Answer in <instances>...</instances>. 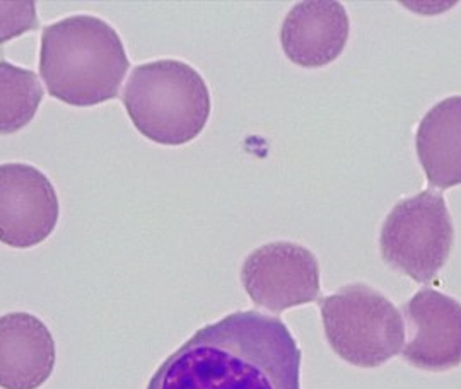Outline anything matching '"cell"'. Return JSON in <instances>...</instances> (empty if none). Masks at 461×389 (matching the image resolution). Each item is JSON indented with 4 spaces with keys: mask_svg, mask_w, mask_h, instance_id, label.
<instances>
[{
    "mask_svg": "<svg viewBox=\"0 0 461 389\" xmlns=\"http://www.w3.org/2000/svg\"><path fill=\"white\" fill-rule=\"evenodd\" d=\"M131 62L118 32L103 19L70 16L43 30L40 76L50 96L70 106L115 99Z\"/></svg>",
    "mask_w": 461,
    "mask_h": 389,
    "instance_id": "2",
    "label": "cell"
},
{
    "mask_svg": "<svg viewBox=\"0 0 461 389\" xmlns=\"http://www.w3.org/2000/svg\"><path fill=\"white\" fill-rule=\"evenodd\" d=\"M148 389H301V350L280 318L238 311L200 328Z\"/></svg>",
    "mask_w": 461,
    "mask_h": 389,
    "instance_id": "1",
    "label": "cell"
},
{
    "mask_svg": "<svg viewBox=\"0 0 461 389\" xmlns=\"http://www.w3.org/2000/svg\"><path fill=\"white\" fill-rule=\"evenodd\" d=\"M320 311L331 350L356 367H379L403 348L405 321L400 311L364 284L320 299Z\"/></svg>",
    "mask_w": 461,
    "mask_h": 389,
    "instance_id": "4",
    "label": "cell"
},
{
    "mask_svg": "<svg viewBox=\"0 0 461 389\" xmlns=\"http://www.w3.org/2000/svg\"><path fill=\"white\" fill-rule=\"evenodd\" d=\"M415 147L430 188L461 185V96L446 97L419 123Z\"/></svg>",
    "mask_w": 461,
    "mask_h": 389,
    "instance_id": "11",
    "label": "cell"
},
{
    "mask_svg": "<svg viewBox=\"0 0 461 389\" xmlns=\"http://www.w3.org/2000/svg\"><path fill=\"white\" fill-rule=\"evenodd\" d=\"M123 104L133 127L161 146L192 142L211 114L203 77L194 67L169 59L135 67L123 89Z\"/></svg>",
    "mask_w": 461,
    "mask_h": 389,
    "instance_id": "3",
    "label": "cell"
},
{
    "mask_svg": "<svg viewBox=\"0 0 461 389\" xmlns=\"http://www.w3.org/2000/svg\"><path fill=\"white\" fill-rule=\"evenodd\" d=\"M453 240L445 198L430 188L396 204L381 227L379 248L388 267L429 284L449 258Z\"/></svg>",
    "mask_w": 461,
    "mask_h": 389,
    "instance_id": "5",
    "label": "cell"
},
{
    "mask_svg": "<svg viewBox=\"0 0 461 389\" xmlns=\"http://www.w3.org/2000/svg\"><path fill=\"white\" fill-rule=\"evenodd\" d=\"M38 14L33 0H0V45L24 32L38 30Z\"/></svg>",
    "mask_w": 461,
    "mask_h": 389,
    "instance_id": "13",
    "label": "cell"
},
{
    "mask_svg": "<svg viewBox=\"0 0 461 389\" xmlns=\"http://www.w3.org/2000/svg\"><path fill=\"white\" fill-rule=\"evenodd\" d=\"M55 367V341L47 324L28 312L0 316V388L38 389Z\"/></svg>",
    "mask_w": 461,
    "mask_h": 389,
    "instance_id": "10",
    "label": "cell"
},
{
    "mask_svg": "<svg viewBox=\"0 0 461 389\" xmlns=\"http://www.w3.org/2000/svg\"><path fill=\"white\" fill-rule=\"evenodd\" d=\"M43 96L45 91L33 70L0 60V135L30 125Z\"/></svg>",
    "mask_w": 461,
    "mask_h": 389,
    "instance_id": "12",
    "label": "cell"
},
{
    "mask_svg": "<svg viewBox=\"0 0 461 389\" xmlns=\"http://www.w3.org/2000/svg\"><path fill=\"white\" fill-rule=\"evenodd\" d=\"M59 196L45 173L30 164H0V243L28 249L59 222Z\"/></svg>",
    "mask_w": 461,
    "mask_h": 389,
    "instance_id": "7",
    "label": "cell"
},
{
    "mask_svg": "<svg viewBox=\"0 0 461 389\" xmlns=\"http://www.w3.org/2000/svg\"><path fill=\"white\" fill-rule=\"evenodd\" d=\"M346 7L335 0L296 4L280 28V43L293 64L318 68L340 57L348 40Z\"/></svg>",
    "mask_w": 461,
    "mask_h": 389,
    "instance_id": "9",
    "label": "cell"
},
{
    "mask_svg": "<svg viewBox=\"0 0 461 389\" xmlns=\"http://www.w3.org/2000/svg\"><path fill=\"white\" fill-rule=\"evenodd\" d=\"M241 282L255 306L280 314L320 297V265L304 246L265 244L248 255Z\"/></svg>",
    "mask_w": 461,
    "mask_h": 389,
    "instance_id": "6",
    "label": "cell"
},
{
    "mask_svg": "<svg viewBox=\"0 0 461 389\" xmlns=\"http://www.w3.org/2000/svg\"><path fill=\"white\" fill-rule=\"evenodd\" d=\"M409 343L402 357L413 367L443 373L461 366V304L443 292L422 289L402 306Z\"/></svg>",
    "mask_w": 461,
    "mask_h": 389,
    "instance_id": "8",
    "label": "cell"
}]
</instances>
